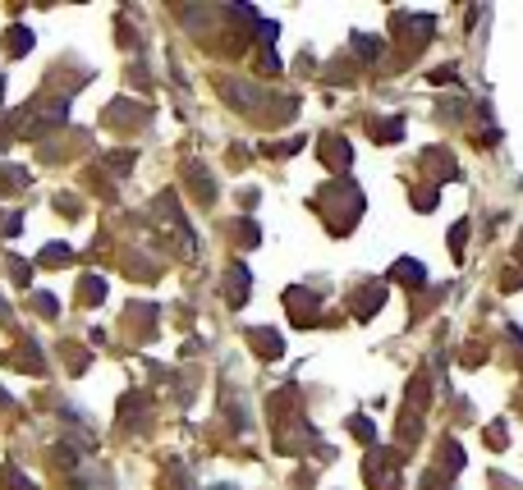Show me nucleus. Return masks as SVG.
Segmentation results:
<instances>
[{
  "instance_id": "nucleus-1",
  "label": "nucleus",
  "mask_w": 523,
  "mask_h": 490,
  "mask_svg": "<svg viewBox=\"0 0 523 490\" xmlns=\"http://www.w3.org/2000/svg\"><path fill=\"white\" fill-rule=\"evenodd\" d=\"M395 275H400V280H409V284H423V266H414V262H400V266H395Z\"/></svg>"
}]
</instances>
